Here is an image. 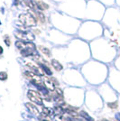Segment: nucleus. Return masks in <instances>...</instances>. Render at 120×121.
Listing matches in <instances>:
<instances>
[{"mask_svg":"<svg viewBox=\"0 0 120 121\" xmlns=\"http://www.w3.org/2000/svg\"><path fill=\"white\" fill-rule=\"evenodd\" d=\"M15 45L20 50L23 56L32 55L35 52V45L32 43H25L23 41H17L15 43Z\"/></svg>","mask_w":120,"mask_h":121,"instance_id":"nucleus-1","label":"nucleus"},{"mask_svg":"<svg viewBox=\"0 0 120 121\" xmlns=\"http://www.w3.org/2000/svg\"><path fill=\"white\" fill-rule=\"evenodd\" d=\"M19 19H20L21 23L25 26H34L36 25V20L34 17V15H32L29 13L20 15Z\"/></svg>","mask_w":120,"mask_h":121,"instance_id":"nucleus-2","label":"nucleus"},{"mask_svg":"<svg viewBox=\"0 0 120 121\" xmlns=\"http://www.w3.org/2000/svg\"><path fill=\"white\" fill-rule=\"evenodd\" d=\"M25 77L31 81V82H33V84H34L37 88H39L41 86H43V82L42 81V79H41V77L39 75H37V74H35L34 72H32V71H26L25 73Z\"/></svg>","mask_w":120,"mask_h":121,"instance_id":"nucleus-3","label":"nucleus"},{"mask_svg":"<svg viewBox=\"0 0 120 121\" xmlns=\"http://www.w3.org/2000/svg\"><path fill=\"white\" fill-rule=\"evenodd\" d=\"M15 36L20 39L21 41H25V42H31L35 39L34 35L31 33V32H24V31H17L15 32Z\"/></svg>","mask_w":120,"mask_h":121,"instance_id":"nucleus-4","label":"nucleus"},{"mask_svg":"<svg viewBox=\"0 0 120 121\" xmlns=\"http://www.w3.org/2000/svg\"><path fill=\"white\" fill-rule=\"evenodd\" d=\"M27 96H28V98L30 99V100L32 102H34L35 104H38V105H43V99H42V97L40 96V94L37 91L30 90V91H28Z\"/></svg>","mask_w":120,"mask_h":121,"instance_id":"nucleus-5","label":"nucleus"},{"mask_svg":"<svg viewBox=\"0 0 120 121\" xmlns=\"http://www.w3.org/2000/svg\"><path fill=\"white\" fill-rule=\"evenodd\" d=\"M25 106L27 107V108L29 109V111H30L31 113L35 114V115H38V114H39V110H38L37 107L34 106V104H31V103H26V104H25Z\"/></svg>","mask_w":120,"mask_h":121,"instance_id":"nucleus-6","label":"nucleus"},{"mask_svg":"<svg viewBox=\"0 0 120 121\" xmlns=\"http://www.w3.org/2000/svg\"><path fill=\"white\" fill-rule=\"evenodd\" d=\"M51 65L53 66V68H54L56 71H61L62 70V65L60 64V62L58 61L57 60H51Z\"/></svg>","mask_w":120,"mask_h":121,"instance_id":"nucleus-7","label":"nucleus"},{"mask_svg":"<svg viewBox=\"0 0 120 121\" xmlns=\"http://www.w3.org/2000/svg\"><path fill=\"white\" fill-rule=\"evenodd\" d=\"M52 113H54V112L50 108H43V115L44 117H51L52 115Z\"/></svg>","mask_w":120,"mask_h":121,"instance_id":"nucleus-8","label":"nucleus"},{"mask_svg":"<svg viewBox=\"0 0 120 121\" xmlns=\"http://www.w3.org/2000/svg\"><path fill=\"white\" fill-rule=\"evenodd\" d=\"M36 5H37V7H38V9L39 10H46V9H48V5L47 4H45V3H43V2H37V4H36Z\"/></svg>","mask_w":120,"mask_h":121,"instance_id":"nucleus-9","label":"nucleus"},{"mask_svg":"<svg viewBox=\"0 0 120 121\" xmlns=\"http://www.w3.org/2000/svg\"><path fill=\"white\" fill-rule=\"evenodd\" d=\"M23 4L25 5H26V6H28L31 9H34L35 7L34 3H33L32 0H23Z\"/></svg>","mask_w":120,"mask_h":121,"instance_id":"nucleus-10","label":"nucleus"},{"mask_svg":"<svg viewBox=\"0 0 120 121\" xmlns=\"http://www.w3.org/2000/svg\"><path fill=\"white\" fill-rule=\"evenodd\" d=\"M39 49H40V51L44 54V55L48 56V57H50L51 56V52L48 48H46V47H44V46H39Z\"/></svg>","mask_w":120,"mask_h":121,"instance_id":"nucleus-11","label":"nucleus"},{"mask_svg":"<svg viewBox=\"0 0 120 121\" xmlns=\"http://www.w3.org/2000/svg\"><path fill=\"white\" fill-rule=\"evenodd\" d=\"M37 15H38V18L40 19L41 23H44L45 22V17H44V15L42 13V12H40V11H38L37 12Z\"/></svg>","mask_w":120,"mask_h":121,"instance_id":"nucleus-12","label":"nucleus"},{"mask_svg":"<svg viewBox=\"0 0 120 121\" xmlns=\"http://www.w3.org/2000/svg\"><path fill=\"white\" fill-rule=\"evenodd\" d=\"M7 79V73L5 71H1L0 72V80L1 81H5Z\"/></svg>","mask_w":120,"mask_h":121,"instance_id":"nucleus-13","label":"nucleus"},{"mask_svg":"<svg viewBox=\"0 0 120 121\" xmlns=\"http://www.w3.org/2000/svg\"><path fill=\"white\" fill-rule=\"evenodd\" d=\"M4 41H5V44L7 46H10L11 44V40H10V37L8 35H5L4 36Z\"/></svg>","mask_w":120,"mask_h":121,"instance_id":"nucleus-14","label":"nucleus"},{"mask_svg":"<svg viewBox=\"0 0 120 121\" xmlns=\"http://www.w3.org/2000/svg\"><path fill=\"white\" fill-rule=\"evenodd\" d=\"M107 106L109 107L110 108H117V102H112V103H107Z\"/></svg>","mask_w":120,"mask_h":121,"instance_id":"nucleus-15","label":"nucleus"},{"mask_svg":"<svg viewBox=\"0 0 120 121\" xmlns=\"http://www.w3.org/2000/svg\"><path fill=\"white\" fill-rule=\"evenodd\" d=\"M2 53H3V48H2L1 46H0V55H1Z\"/></svg>","mask_w":120,"mask_h":121,"instance_id":"nucleus-16","label":"nucleus"},{"mask_svg":"<svg viewBox=\"0 0 120 121\" xmlns=\"http://www.w3.org/2000/svg\"><path fill=\"white\" fill-rule=\"evenodd\" d=\"M116 117H117V118H118V119H120V114H118V115H117V116H116ZM120 121V120H119Z\"/></svg>","mask_w":120,"mask_h":121,"instance_id":"nucleus-17","label":"nucleus"}]
</instances>
